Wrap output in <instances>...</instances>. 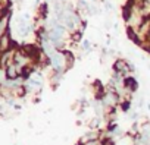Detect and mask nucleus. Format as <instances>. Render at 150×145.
<instances>
[]
</instances>
